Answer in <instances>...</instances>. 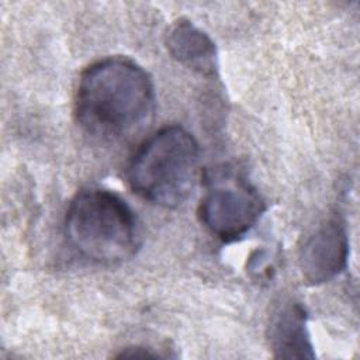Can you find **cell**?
<instances>
[{
	"label": "cell",
	"instance_id": "6da1fadb",
	"mask_svg": "<svg viewBox=\"0 0 360 360\" xmlns=\"http://www.w3.org/2000/svg\"><path fill=\"white\" fill-rule=\"evenodd\" d=\"M155 110L149 73L125 56H108L87 66L77 83L75 112L89 134L121 139L141 131Z\"/></svg>",
	"mask_w": 360,
	"mask_h": 360
},
{
	"label": "cell",
	"instance_id": "7a4b0ae2",
	"mask_svg": "<svg viewBox=\"0 0 360 360\" xmlns=\"http://www.w3.org/2000/svg\"><path fill=\"white\" fill-rule=\"evenodd\" d=\"M65 235L82 257L114 264L129 259L139 246V228L131 207L117 193L89 187L69 202Z\"/></svg>",
	"mask_w": 360,
	"mask_h": 360
},
{
	"label": "cell",
	"instance_id": "3957f363",
	"mask_svg": "<svg viewBox=\"0 0 360 360\" xmlns=\"http://www.w3.org/2000/svg\"><path fill=\"white\" fill-rule=\"evenodd\" d=\"M200 148L180 125H169L149 136L134 153L127 180L143 200L174 208L191 195L198 173Z\"/></svg>",
	"mask_w": 360,
	"mask_h": 360
},
{
	"label": "cell",
	"instance_id": "277c9868",
	"mask_svg": "<svg viewBox=\"0 0 360 360\" xmlns=\"http://www.w3.org/2000/svg\"><path fill=\"white\" fill-rule=\"evenodd\" d=\"M264 208L263 200L249 184L231 180L215 184L202 195L198 217L212 235L233 242L256 225Z\"/></svg>",
	"mask_w": 360,
	"mask_h": 360
},
{
	"label": "cell",
	"instance_id": "5b68a950",
	"mask_svg": "<svg viewBox=\"0 0 360 360\" xmlns=\"http://www.w3.org/2000/svg\"><path fill=\"white\" fill-rule=\"evenodd\" d=\"M349 236L345 222L332 217L319 225L304 242L298 264L304 280L312 285L339 276L347 266Z\"/></svg>",
	"mask_w": 360,
	"mask_h": 360
},
{
	"label": "cell",
	"instance_id": "8992f818",
	"mask_svg": "<svg viewBox=\"0 0 360 360\" xmlns=\"http://www.w3.org/2000/svg\"><path fill=\"white\" fill-rule=\"evenodd\" d=\"M308 315L302 304L287 300L270 315L267 339L277 359H314V345L308 332Z\"/></svg>",
	"mask_w": 360,
	"mask_h": 360
},
{
	"label": "cell",
	"instance_id": "52a82bcc",
	"mask_svg": "<svg viewBox=\"0 0 360 360\" xmlns=\"http://www.w3.org/2000/svg\"><path fill=\"white\" fill-rule=\"evenodd\" d=\"M169 53L183 66L205 76H212L218 69V52L208 34L191 21L180 18L173 22L166 34Z\"/></svg>",
	"mask_w": 360,
	"mask_h": 360
},
{
	"label": "cell",
	"instance_id": "ba28073f",
	"mask_svg": "<svg viewBox=\"0 0 360 360\" xmlns=\"http://www.w3.org/2000/svg\"><path fill=\"white\" fill-rule=\"evenodd\" d=\"M159 353L153 352L150 347H141V346H134V347H127L122 350V353L117 354V357H158Z\"/></svg>",
	"mask_w": 360,
	"mask_h": 360
}]
</instances>
